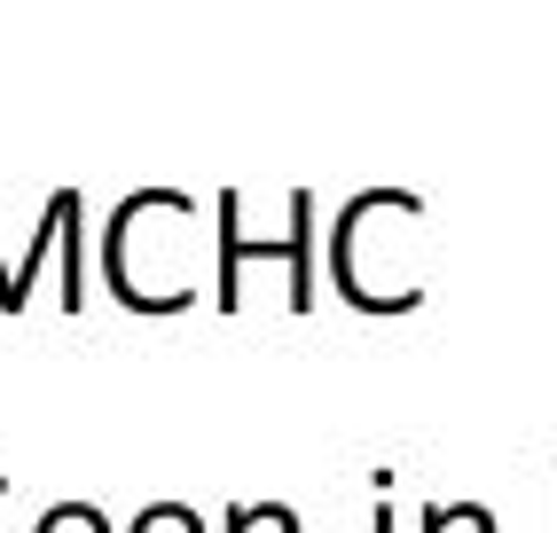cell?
Listing matches in <instances>:
<instances>
[{
  "label": "cell",
  "instance_id": "5",
  "mask_svg": "<svg viewBox=\"0 0 557 533\" xmlns=\"http://www.w3.org/2000/svg\"><path fill=\"white\" fill-rule=\"evenodd\" d=\"M424 533H495V510L487 503H448V510H424Z\"/></svg>",
  "mask_w": 557,
  "mask_h": 533
},
{
  "label": "cell",
  "instance_id": "6",
  "mask_svg": "<svg viewBox=\"0 0 557 533\" xmlns=\"http://www.w3.org/2000/svg\"><path fill=\"white\" fill-rule=\"evenodd\" d=\"M32 533H110V518L95 510V503H55V510H40V525Z\"/></svg>",
  "mask_w": 557,
  "mask_h": 533
},
{
  "label": "cell",
  "instance_id": "7",
  "mask_svg": "<svg viewBox=\"0 0 557 533\" xmlns=\"http://www.w3.org/2000/svg\"><path fill=\"white\" fill-rule=\"evenodd\" d=\"M126 533H205V518H197L189 503H150V510H141Z\"/></svg>",
  "mask_w": 557,
  "mask_h": 533
},
{
  "label": "cell",
  "instance_id": "2",
  "mask_svg": "<svg viewBox=\"0 0 557 533\" xmlns=\"http://www.w3.org/2000/svg\"><path fill=\"white\" fill-rule=\"evenodd\" d=\"M417 227H424L417 188H361L330 220V283H338L354 314H417L424 307Z\"/></svg>",
  "mask_w": 557,
  "mask_h": 533
},
{
  "label": "cell",
  "instance_id": "8",
  "mask_svg": "<svg viewBox=\"0 0 557 533\" xmlns=\"http://www.w3.org/2000/svg\"><path fill=\"white\" fill-rule=\"evenodd\" d=\"M369 533H393V510L385 503H377V518H369Z\"/></svg>",
  "mask_w": 557,
  "mask_h": 533
},
{
  "label": "cell",
  "instance_id": "9",
  "mask_svg": "<svg viewBox=\"0 0 557 533\" xmlns=\"http://www.w3.org/2000/svg\"><path fill=\"white\" fill-rule=\"evenodd\" d=\"M0 494H9V479H0Z\"/></svg>",
  "mask_w": 557,
  "mask_h": 533
},
{
  "label": "cell",
  "instance_id": "4",
  "mask_svg": "<svg viewBox=\"0 0 557 533\" xmlns=\"http://www.w3.org/2000/svg\"><path fill=\"white\" fill-rule=\"evenodd\" d=\"M220 533H299V510H283V503H228Z\"/></svg>",
  "mask_w": 557,
  "mask_h": 533
},
{
  "label": "cell",
  "instance_id": "3",
  "mask_svg": "<svg viewBox=\"0 0 557 533\" xmlns=\"http://www.w3.org/2000/svg\"><path fill=\"white\" fill-rule=\"evenodd\" d=\"M212 220H220V236H212V244H220L212 307H220V314L244 307V266H259V259H275L283 275H290V298H283V307H290V314H314V188H290V236H244V197H236V188H220Z\"/></svg>",
  "mask_w": 557,
  "mask_h": 533
},
{
  "label": "cell",
  "instance_id": "1",
  "mask_svg": "<svg viewBox=\"0 0 557 533\" xmlns=\"http://www.w3.org/2000/svg\"><path fill=\"white\" fill-rule=\"evenodd\" d=\"M102 283L126 314H189L197 307V204L189 188H134L102 227Z\"/></svg>",
  "mask_w": 557,
  "mask_h": 533
}]
</instances>
